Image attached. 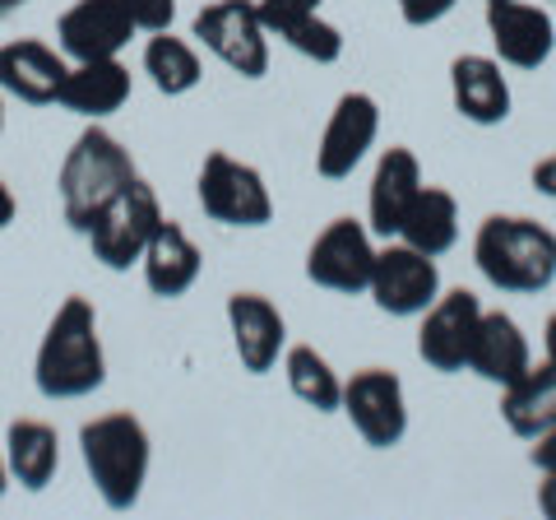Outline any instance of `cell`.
<instances>
[{"label": "cell", "mask_w": 556, "mask_h": 520, "mask_svg": "<svg viewBox=\"0 0 556 520\" xmlns=\"http://www.w3.org/2000/svg\"><path fill=\"white\" fill-rule=\"evenodd\" d=\"M33 381L47 400H79L108 381V354L98 339V311L89 298H65L38 344Z\"/></svg>", "instance_id": "obj_1"}, {"label": "cell", "mask_w": 556, "mask_h": 520, "mask_svg": "<svg viewBox=\"0 0 556 520\" xmlns=\"http://www.w3.org/2000/svg\"><path fill=\"white\" fill-rule=\"evenodd\" d=\"M473 260L501 293H543L556 280V233L525 214H492L473 237Z\"/></svg>", "instance_id": "obj_2"}, {"label": "cell", "mask_w": 556, "mask_h": 520, "mask_svg": "<svg viewBox=\"0 0 556 520\" xmlns=\"http://www.w3.org/2000/svg\"><path fill=\"white\" fill-rule=\"evenodd\" d=\"M79 456L98 497L112 511H130L149 479V432L135 413H102L79 428Z\"/></svg>", "instance_id": "obj_3"}, {"label": "cell", "mask_w": 556, "mask_h": 520, "mask_svg": "<svg viewBox=\"0 0 556 520\" xmlns=\"http://www.w3.org/2000/svg\"><path fill=\"white\" fill-rule=\"evenodd\" d=\"M135 182V163H130V149L116 140L112 131L89 126L70 145L65 163H61V210L65 223L75 233H89L93 219L108 210V205L121 196V186Z\"/></svg>", "instance_id": "obj_4"}, {"label": "cell", "mask_w": 556, "mask_h": 520, "mask_svg": "<svg viewBox=\"0 0 556 520\" xmlns=\"http://www.w3.org/2000/svg\"><path fill=\"white\" fill-rule=\"evenodd\" d=\"M163 223V205H159V190H153L144 177H135L121 186V196L93 219V228L84 233L93 247V260H102L108 270H130L144 260L149 237L159 233Z\"/></svg>", "instance_id": "obj_5"}, {"label": "cell", "mask_w": 556, "mask_h": 520, "mask_svg": "<svg viewBox=\"0 0 556 520\" xmlns=\"http://www.w3.org/2000/svg\"><path fill=\"white\" fill-rule=\"evenodd\" d=\"M200 205L214 223H228V228H265L274 219V196L260 168L232 159V153L214 149L200 168Z\"/></svg>", "instance_id": "obj_6"}, {"label": "cell", "mask_w": 556, "mask_h": 520, "mask_svg": "<svg viewBox=\"0 0 556 520\" xmlns=\"http://www.w3.org/2000/svg\"><path fill=\"white\" fill-rule=\"evenodd\" d=\"M195 38L214 51L241 79H260L269 71V28L255 0H214L195 14Z\"/></svg>", "instance_id": "obj_7"}, {"label": "cell", "mask_w": 556, "mask_h": 520, "mask_svg": "<svg viewBox=\"0 0 556 520\" xmlns=\"http://www.w3.org/2000/svg\"><path fill=\"white\" fill-rule=\"evenodd\" d=\"M343 413L348 423L357 428V437L390 450L404 442L408 432V400H404V381L390 368H362L353 372V381H343Z\"/></svg>", "instance_id": "obj_8"}, {"label": "cell", "mask_w": 556, "mask_h": 520, "mask_svg": "<svg viewBox=\"0 0 556 520\" xmlns=\"http://www.w3.org/2000/svg\"><path fill=\"white\" fill-rule=\"evenodd\" d=\"M376 270L371 228L357 219H334L306 251V280L329 293H367Z\"/></svg>", "instance_id": "obj_9"}, {"label": "cell", "mask_w": 556, "mask_h": 520, "mask_svg": "<svg viewBox=\"0 0 556 520\" xmlns=\"http://www.w3.org/2000/svg\"><path fill=\"white\" fill-rule=\"evenodd\" d=\"M367 293L386 317H422V311L441 298L437 256L417 251L408 242H390L386 251H376V270H371Z\"/></svg>", "instance_id": "obj_10"}, {"label": "cell", "mask_w": 556, "mask_h": 520, "mask_svg": "<svg viewBox=\"0 0 556 520\" xmlns=\"http://www.w3.org/2000/svg\"><path fill=\"white\" fill-rule=\"evenodd\" d=\"M482 321V302L468 288H450L422 311V331H417V358L431 372H464L473 354V335Z\"/></svg>", "instance_id": "obj_11"}, {"label": "cell", "mask_w": 556, "mask_h": 520, "mask_svg": "<svg viewBox=\"0 0 556 520\" xmlns=\"http://www.w3.org/2000/svg\"><path fill=\"white\" fill-rule=\"evenodd\" d=\"M380 135V108L371 94H343L334 102V112L325 121L320 149H316V172L325 182H343L353 177L357 163L371 153Z\"/></svg>", "instance_id": "obj_12"}, {"label": "cell", "mask_w": 556, "mask_h": 520, "mask_svg": "<svg viewBox=\"0 0 556 520\" xmlns=\"http://www.w3.org/2000/svg\"><path fill=\"white\" fill-rule=\"evenodd\" d=\"M486 33H492L501 65H515V71L547 65L556 47L552 14L543 5H529V0H486Z\"/></svg>", "instance_id": "obj_13"}, {"label": "cell", "mask_w": 556, "mask_h": 520, "mask_svg": "<svg viewBox=\"0 0 556 520\" xmlns=\"http://www.w3.org/2000/svg\"><path fill=\"white\" fill-rule=\"evenodd\" d=\"M135 20L126 14L121 0H75L61 24L56 38L70 61H102V57H121V47H130L135 38Z\"/></svg>", "instance_id": "obj_14"}, {"label": "cell", "mask_w": 556, "mask_h": 520, "mask_svg": "<svg viewBox=\"0 0 556 520\" xmlns=\"http://www.w3.org/2000/svg\"><path fill=\"white\" fill-rule=\"evenodd\" d=\"M65 75H70L65 51L47 47L42 38H14L0 47V94L20 98L28 108L56 102Z\"/></svg>", "instance_id": "obj_15"}, {"label": "cell", "mask_w": 556, "mask_h": 520, "mask_svg": "<svg viewBox=\"0 0 556 520\" xmlns=\"http://www.w3.org/2000/svg\"><path fill=\"white\" fill-rule=\"evenodd\" d=\"M228 325H232V349L241 358V368L251 376L274 372L278 354L288 344V325L265 293H232L228 298Z\"/></svg>", "instance_id": "obj_16"}, {"label": "cell", "mask_w": 556, "mask_h": 520, "mask_svg": "<svg viewBox=\"0 0 556 520\" xmlns=\"http://www.w3.org/2000/svg\"><path fill=\"white\" fill-rule=\"evenodd\" d=\"M422 190V163L417 153L404 145H390L380 153V163L371 172V190H367V228L376 237H399V223H404L408 205Z\"/></svg>", "instance_id": "obj_17"}, {"label": "cell", "mask_w": 556, "mask_h": 520, "mask_svg": "<svg viewBox=\"0 0 556 520\" xmlns=\"http://www.w3.org/2000/svg\"><path fill=\"white\" fill-rule=\"evenodd\" d=\"M139 265H144V284H149L153 298H181V293L195 288L200 270H204V256L177 219H163L159 233L149 237Z\"/></svg>", "instance_id": "obj_18"}, {"label": "cell", "mask_w": 556, "mask_h": 520, "mask_svg": "<svg viewBox=\"0 0 556 520\" xmlns=\"http://www.w3.org/2000/svg\"><path fill=\"white\" fill-rule=\"evenodd\" d=\"M450 94H455V112L473 126H501L510 116V84L492 57H459L450 65Z\"/></svg>", "instance_id": "obj_19"}, {"label": "cell", "mask_w": 556, "mask_h": 520, "mask_svg": "<svg viewBox=\"0 0 556 520\" xmlns=\"http://www.w3.org/2000/svg\"><path fill=\"white\" fill-rule=\"evenodd\" d=\"M126 98H130V71L116 57H102V61H75L70 65L56 102L75 116L102 121V116L126 108Z\"/></svg>", "instance_id": "obj_20"}, {"label": "cell", "mask_w": 556, "mask_h": 520, "mask_svg": "<svg viewBox=\"0 0 556 520\" xmlns=\"http://www.w3.org/2000/svg\"><path fill=\"white\" fill-rule=\"evenodd\" d=\"M529 362H533L529 339L510 311H482L473 354H468V372H478L482 381H492V386H510Z\"/></svg>", "instance_id": "obj_21"}, {"label": "cell", "mask_w": 556, "mask_h": 520, "mask_svg": "<svg viewBox=\"0 0 556 520\" xmlns=\"http://www.w3.org/2000/svg\"><path fill=\"white\" fill-rule=\"evenodd\" d=\"M501 419L515 437L538 442L547 428H556V362H529L510 386H501Z\"/></svg>", "instance_id": "obj_22"}, {"label": "cell", "mask_w": 556, "mask_h": 520, "mask_svg": "<svg viewBox=\"0 0 556 520\" xmlns=\"http://www.w3.org/2000/svg\"><path fill=\"white\" fill-rule=\"evenodd\" d=\"M5 465H10V479H20L28 493H42L61 470L56 428L42 419H14L5 428Z\"/></svg>", "instance_id": "obj_23"}, {"label": "cell", "mask_w": 556, "mask_h": 520, "mask_svg": "<svg viewBox=\"0 0 556 520\" xmlns=\"http://www.w3.org/2000/svg\"><path fill=\"white\" fill-rule=\"evenodd\" d=\"M399 242H408L427 256H445L459 242V200L445 186H422L408 205L404 223H399Z\"/></svg>", "instance_id": "obj_24"}, {"label": "cell", "mask_w": 556, "mask_h": 520, "mask_svg": "<svg viewBox=\"0 0 556 520\" xmlns=\"http://www.w3.org/2000/svg\"><path fill=\"white\" fill-rule=\"evenodd\" d=\"M283 372H288V386L302 405H311L316 413L343 409V381H339L334 368H329V358L316 349V344H292V349L283 354Z\"/></svg>", "instance_id": "obj_25"}, {"label": "cell", "mask_w": 556, "mask_h": 520, "mask_svg": "<svg viewBox=\"0 0 556 520\" xmlns=\"http://www.w3.org/2000/svg\"><path fill=\"white\" fill-rule=\"evenodd\" d=\"M144 75L153 79L159 94L181 98L204 79V65L195 57V47L186 38H172V28H163V33H153L149 47H144Z\"/></svg>", "instance_id": "obj_26"}, {"label": "cell", "mask_w": 556, "mask_h": 520, "mask_svg": "<svg viewBox=\"0 0 556 520\" xmlns=\"http://www.w3.org/2000/svg\"><path fill=\"white\" fill-rule=\"evenodd\" d=\"M283 42L292 51H302L306 61H316V65H334L343 57V33L329 20H320V14H311V20H302L292 33H283Z\"/></svg>", "instance_id": "obj_27"}, {"label": "cell", "mask_w": 556, "mask_h": 520, "mask_svg": "<svg viewBox=\"0 0 556 520\" xmlns=\"http://www.w3.org/2000/svg\"><path fill=\"white\" fill-rule=\"evenodd\" d=\"M260 20H265V28L274 33V38H283V33H292L302 20H311V14H320V0H255Z\"/></svg>", "instance_id": "obj_28"}, {"label": "cell", "mask_w": 556, "mask_h": 520, "mask_svg": "<svg viewBox=\"0 0 556 520\" xmlns=\"http://www.w3.org/2000/svg\"><path fill=\"white\" fill-rule=\"evenodd\" d=\"M139 33H163L177 20V0H121Z\"/></svg>", "instance_id": "obj_29"}, {"label": "cell", "mask_w": 556, "mask_h": 520, "mask_svg": "<svg viewBox=\"0 0 556 520\" xmlns=\"http://www.w3.org/2000/svg\"><path fill=\"white\" fill-rule=\"evenodd\" d=\"M394 5H399V14H404L408 28H431V24H441L459 0H394Z\"/></svg>", "instance_id": "obj_30"}, {"label": "cell", "mask_w": 556, "mask_h": 520, "mask_svg": "<svg viewBox=\"0 0 556 520\" xmlns=\"http://www.w3.org/2000/svg\"><path fill=\"white\" fill-rule=\"evenodd\" d=\"M533 465L543 474H556V428H547L543 437H538V446H533Z\"/></svg>", "instance_id": "obj_31"}, {"label": "cell", "mask_w": 556, "mask_h": 520, "mask_svg": "<svg viewBox=\"0 0 556 520\" xmlns=\"http://www.w3.org/2000/svg\"><path fill=\"white\" fill-rule=\"evenodd\" d=\"M533 186L543 190L547 200H556V153H547V159L533 168Z\"/></svg>", "instance_id": "obj_32"}, {"label": "cell", "mask_w": 556, "mask_h": 520, "mask_svg": "<svg viewBox=\"0 0 556 520\" xmlns=\"http://www.w3.org/2000/svg\"><path fill=\"white\" fill-rule=\"evenodd\" d=\"M14 214H20V200H14V190L0 182V233H5L10 223H14Z\"/></svg>", "instance_id": "obj_33"}, {"label": "cell", "mask_w": 556, "mask_h": 520, "mask_svg": "<svg viewBox=\"0 0 556 520\" xmlns=\"http://www.w3.org/2000/svg\"><path fill=\"white\" fill-rule=\"evenodd\" d=\"M538 507H543V516L556 520V474H543V488H538Z\"/></svg>", "instance_id": "obj_34"}, {"label": "cell", "mask_w": 556, "mask_h": 520, "mask_svg": "<svg viewBox=\"0 0 556 520\" xmlns=\"http://www.w3.org/2000/svg\"><path fill=\"white\" fill-rule=\"evenodd\" d=\"M543 349H547V362H556V311H552L547 325H543Z\"/></svg>", "instance_id": "obj_35"}, {"label": "cell", "mask_w": 556, "mask_h": 520, "mask_svg": "<svg viewBox=\"0 0 556 520\" xmlns=\"http://www.w3.org/2000/svg\"><path fill=\"white\" fill-rule=\"evenodd\" d=\"M5 488H10V465L0 460V497H5Z\"/></svg>", "instance_id": "obj_36"}, {"label": "cell", "mask_w": 556, "mask_h": 520, "mask_svg": "<svg viewBox=\"0 0 556 520\" xmlns=\"http://www.w3.org/2000/svg\"><path fill=\"white\" fill-rule=\"evenodd\" d=\"M20 5H28V0H0V14H10V10H20Z\"/></svg>", "instance_id": "obj_37"}, {"label": "cell", "mask_w": 556, "mask_h": 520, "mask_svg": "<svg viewBox=\"0 0 556 520\" xmlns=\"http://www.w3.org/2000/svg\"><path fill=\"white\" fill-rule=\"evenodd\" d=\"M0 131H5V102H0Z\"/></svg>", "instance_id": "obj_38"}]
</instances>
